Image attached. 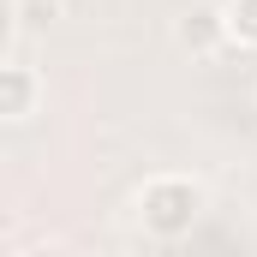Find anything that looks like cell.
I'll list each match as a JSON object with an SVG mask.
<instances>
[{
  "mask_svg": "<svg viewBox=\"0 0 257 257\" xmlns=\"http://www.w3.org/2000/svg\"><path fill=\"white\" fill-rule=\"evenodd\" d=\"M132 215H138V227L150 239H168L174 245V239H192V227L209 215V192L192 174H150L132 192Z\"/></svg>",
  "mask_w": 257,
  "mask_h": 257,
  "instance_id": "cell-1",
  "label": "cell"
},
{
  "mask_svg": "<svg viewBox=\"0 0 257 257\" xmlns=\"http://www.w3.org/2000/svg\"><path fill=\"white\" fill-rule=\"evenodd\" d=\"M174 42H180L192 60H215V54L233 42V30H227V6H209V0L186 6V12L174 18Z\"/></svg>",
  "mask_w": 257,
  "mask_h": 257,
  "instance_id": "cell-2",
  "label": "cell"
},
{
  "mask_svg": "<svg viewBox=\"0 0 257 257\" xmlns=\"http://www.w3.org/2000/svg\"><path fill=\"white\" fill-rule=\"evenodd\" d=\"M36 108H42V72L24 60L0 66V120L24 126V120H36Z\"/></svg>",
  "mask_w": 257,
  "mask_h": 257,
  "instance_id": "cell-3",
  "label": "cell"
},
{
  "mask_svg": "<svg viewBox=\"0 0 257 257\" xmlns=\"http://www.w3.org/2000/svg\"><path fill=\"white\" fill-rule=\"evenodd\" d=\"M227 30L239 48H257V0H227Z\"/></svg>",
  "mask_w": 257,
  "mask_h": 257,
  "instance_id": "cell-4",
  "label": "cell"
},
{
  "mask_svg": "<svg viewBox=\"0 0 257 257\" xmlns=\"http://www.w3.org/2000/svg\"><path fill=\"white\" fill-rule=\"evenodd\" d=\"M12 12H18L24 30H48V24L60 18V0H12Z\"/></svg>",
  "mask_w": 257,
  "mask_h": 257,
  "instance_id": "cell-5",
  "label": "cell"
}]
</instances>
